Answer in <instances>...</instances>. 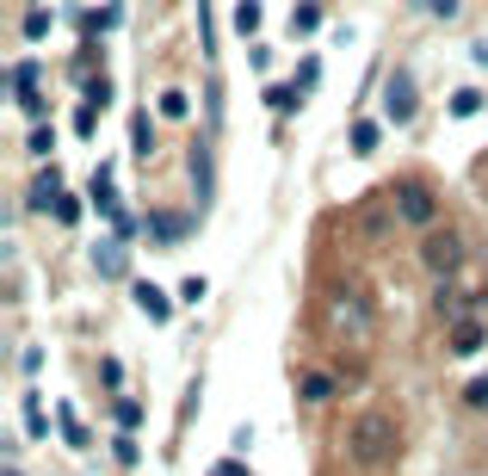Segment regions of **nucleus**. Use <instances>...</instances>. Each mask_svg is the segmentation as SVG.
<instances>
[{
    "label": "nucleus",
    "instance_id": "nucleus-1",
    "mask_svg": "<svg viewBox=\"0 0 488 476\" xmlns=\"http://www.w3.org/2000/svg\"><path fill=\"white\" fill-rule=\"evenodd\" d=\"M396 452H402V427H396V414L389 408H359L347 427V458L359 464V471H384V464H396Z\"/></svg>",
    "mask_w": 488,
    "mask_h": 476
},
{
    "label": "nucleus",
    "instance_id": "nucleus-2",
    "mask_svg": "<svg viewBox=\"0 0 488 476\" xmlns=\"http://www.w3.org/2000/svg\"><path fill=\"white\" fill-rule=\"evenodd\" d=\"M328 328L340 340H352V346H365V340L378 335V309H371V297H365L359 285H347V291L328 297Z\"/></svg>",
    "mask_w": 488,
    "mask_h": 476
},
{
    "label": "nucleus",
    "instance_id": "nucleus-3",
    "mask_svg": "<svg viewBox=\"0 0 488 476\" xmlns=\"http://www.w3.org/2000/svg\"><path fill=\"white\" fill-rule=\"evenodd\" d=\"M464 260H470V254H464V236H457V229H426V236H420V267L433 272V278L464 272Z\"/></svg>",
    "mask_w": 488,
    "mask_h": 476
},
{
    "label": "nucleus",
    "instance_id": "nucleus-4",
    "mask_svg": "<svg viewBox=\"0 0 488 476\" xmlns=\"http://www.w3.org/2000/svg\"><path fill=\"white\" fill-rule=\"evenodd\" d=\"M396 217L415 223L420 236H426V229H439V199H433L426 186H402V192H396Z\"/></svg>",
    "mask_w": 488,
    "mask_h": 476
},
{
    "label": "nucleus",
    "instance_id": "nucleus-5",
    "mask_svg": "<svg viewBox=\"0 0 488 476\" xmlns=\"http://www.w3.org/2000/svg\"><path fill=\"white\" fill-rule=\"evenodd\" d=\"M384 112L396 118V124H408V118H415V81H408V74H389V87H384Z\"/></svg>",
    "mask_w": 488,
    "mask_h": 476
},
{
    "label": "nucleus",
    "instance_id": "nucleus-6",
    "mask_svg": "<svg viewBox=\"0 0 488 476\" xmlns=\"http://www.w3.org/2000/svg\"><path fill=\"white\" fill-rule=\"evenodd\" d=\"M470 304H476V297H464L452 278H439V291H433V309H439V322H445V328H452V322H464V316H470Z\"/></svg>",
    "mask_w": 488,
    "mask_h": 476
},
{
    "label": "nucleus",
    "instance_id": "nucleus-7",
    "mask_svg": "<svg viewBox=\"0 0 488 476\" xmlns=\"http://www.w3.org/2000/svg\"><path fill=\"white\" fill-rule=\"evenodd\" d=\"M445 340H452L457 359H470V353H483V346H488V328L476 322V316H464V322H452V335H445Z\"/></svg>",
    "mask_w": 488,
    "mask_h": 476
},
{
    "label": "nucleus",
    "instance_id": "nucleus-8",
    "mask_svg": "<svg viewBox=\"0 0 488 476\" xmlns=\"http://www.w3.org/2000/svg\"><path fill=\"white\" fill-rule=\"evenodd\" d=\"M137 309L148 316V322H167V316H174V304H167V291H155L148 278L137 285Z\"/></svg>",
    "mask_w": 488,
    "mask_h": 476
},
{
    "label": "nucleus",
    "instance_id": "nucleus-9",
    "mask_svg": "<svg viewBox=\"0 0 488 476\" xmlns=\"http://www.w3.org/2000/svg\"><path fill=\"white\" fill-rule=\"evenodd\" d=\"M297 390H303V403H328V396H334V377L328 372H303L297 377Z\"/></svg>",
    "mask_w": 488,
    "mask_h": 476
},
{
    "label": "nucleus",
    "instance_id": "nucleus-10",
    "mask_svg": "<svg viewBox=\"0 0 488 476\" xmlns=\"http://www.w3.org/2000/svg\"><path fill=\"white\" fill-rule=\"evenodd\" d=\"M161 118H167V124H186V118H192V100H186L179 87H167V93H161Z\"/></svg>",
    "mask_w": 488,
    "mask_h": 476
},
{
    "label": "nucleus",
    "instance_id": "nucleus-11",
    "mask_svg": "<svg viewBox=\"0 0 488 476\" xmlns=\"http://www.w3.org/2000/svg\"><path fill=\"white\" fill-rule=\"evenodd\" d=\"M25 433H32V440H43V433H50V414H43V403H37V396H25Z\"/></svg>",
    "mask_w": 488,
    "mask_h": 476
},
{
    "label": "nucleus",
    "instance_id": "nucleus-12",
    "mask_svg": "<svg viewBox=\"0 0 488 476\" xmlns=\"http://www.w3.org/2000/svg\"><path fill=\"white\" fill-rule=\"evenodd\" d=\"M378 149V124H352V155H371Z\"/></svg>",
    "mask_w": 488,
    "mask_h": 476
},
{
    "label": "nucleus",
    "instance_id": "nucleus-13",
    "mask_svg": "<svg viewBox=\"0 0 488 476\" xmlns=\"http://www.w3.org/2000/svg\"><path fill=\"white\" fill-rule=\"evenodd\" d=\"M235 32H260V0H242L235 6Z\"/></svg>",
    "mask_w": 488,
    "mask_h": 476
},
{
    "label": "nucleus",
    "instance_id": "nucleus-14",
    "mask_svg": "<svg viewBox=\"0 0 488 476\" xmlns=\"http://www.w3.org/2000/svg\"><path fill=\"white\" fill-rule=\"evenodd\" d=\"M50 199H62V180H56V173H43L32 186V204H50Z\"/></svg>",
    "mask_w": 488,
    "mask_h": 476
},
{
    "label": "nucleus",
    "instance_id": "nucleus-15",
    "mask_svg": "<svg viewBox=\"0 0 488 476\" xmlns=\"http://www.w3.org/2000/svg\"><path fill=\"white\" fill-rule=\"evenodd\" d=\"M315 25H321V6H297L291 13V32H315Z\"/></svg>",
    "mask_w": 488,
    "mask_h": 476
},
{
    "label": "nucleus",
    "instance_id": "nucleus-16",
    "mask_svg": "<svg viewBox=\"0 0 488 476\" xmlns=\"http://www.w3.org/2000/svg\"><path fill=\"white\" fill-rule=\"evenodd\" d=\"M137 155H142V161L155 155V124H148V118H137Z\"/></svg>",
    "mask_w": 488,
    "mask_h": 476
},
{
    "label": "nucleus",
    "instance_id": "nucleus-17",
    "mask_svg": "<svg viewBox=\"0 0 488 476\" xmlns=\"http://www.w3.org/2000/svg\"><path fill=\"white\" fill-rule=\"evenodd\" d=\"M43 32H50V13L32 6V13H25V37H43Z\"/></svg>",
    "mask_w": 488,
    "mask_h": 476
},
{
    "label": "nucleus",
    "instance_id": "nucleus-18",
    "mask_svg": "<svg viewBox=\"0 0 488 476\" xmlns=\"http://www.w3.org/2000/svg\"><path fill=\"white\" fill-rule=\"evenodd\" d=\"M476 105H483V93H470V87H464V93H457V100H452V112H457V118H470Z\"/></svg>",
    "mask_w": 488,
    "mask_h": 476
},
{
    "label": "nucleus",
    "instance_id": "nucleus-19",
    "mask_svg": "<svg viewBox=\"0 0 488 476\" xmlns=\"http://www.w3.org/2000/svg\"><path fill=\"white\" fill-rule=\"evenodd\" d=\"M266 100H273V112H291V105H297V87H273Z\"/></svg>",
    "mask_w": 488,
    "mask_h": 476
},
{
    "label": "nucleus",
    "instance_id": "nucleus-20",
    "mask_svg": "<svg viewBox=\"0 0 488 476\" xmlns=\"http://www.w3.org/2000/svg\"><path fill=\"white\" fill-rule=\"evenodd\" d=\"M62 433H69V445H87V427H81V421H74L69 408H62Z\"/></svg>",
    "mask_w": 488,
    "mask_h": 476
},
{
    "label": "nucleus",
    "instance_id": "nucleus-21",
    "mask_svg": "<svg viewBox=\"0 0 488 476\" xmlns=\"http://www.w3.org/2000/svg\"><path fill=\"white\" fill-rule=\"evenodd\" d=\"M210 476H247V471H242V464H235V458H223V464H216V471H210Z\"/></svg>",
    "mask_w": 488,
    "mask_h": 476
},
{
    "label": "nucleus",
    "instance_id": "nucleus-22",
    "mask_svg": "<svg viewBox=\"0 0 488 476\" xmlns=\"http://www.w3.org/2000/svg\"><path fill=\"white\" fill-rule=\"evenodd\" d=\"M470 403H476V408H488V377H483V384H470Z\"/></svg>",
    "mask_w": 488,
    "mask_h": 476
},
{
    "label": "nucleus",
    "instance_id": "nucleus-23",
    "mask_svg": "<svg viewBox=\"0 0 488 476\" xmlns=\"http://www.w3.org/2000/svg\"><path fill=\"white\" fill-rule=\"evenodd\" d=\"M6 476H25V471H6Z\"/></svg>",
    "mask_w": 488,
    "mask_h": 476
}]
</instances>
